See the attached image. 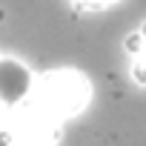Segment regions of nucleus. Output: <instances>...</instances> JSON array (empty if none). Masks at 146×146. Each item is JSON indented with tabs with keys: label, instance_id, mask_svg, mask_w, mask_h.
<instances>
[{
	"label": "nucleus",
	"instance_id": "nucleus-5",
	"mask_svg": "<svg viewBox=\"0 0 146 146\" xmlns=\"http://www.w3.org/2000/svg\"><path fill=\"white\" fill-rule=\"evenodd\" d=\"M78 12H103V9H112L117 6L120 0H69Z\"/></svg>",
	"mask_w": 146,
	"mask_h": 146
},
{
	"label": "nucleus",
	"instance_id": "nucleus-4",
	"mask_svg": "<svg viewBox=\"0 0 146 146\" xmlns=\"http://www.w3.org/2000/svg\"><path fill=\"white\" fill-rule=\"evenodd\" d=\"M123 49L129 54V75H132V80L146 86V20L123 40Z\"/></svg>",
	"mask_w": 146,
	"mask_h": 146
},
{
	"label": "nucleus",
	"instance_id": "nucleus-2",
	"mask_svg": "<svg viewBox=\"0 0 146 146\" xmlns=\"http://www.w3.org/2000/svg\"><path fill=\"white\" fill-rule=\"evenodd\" d=\"M60 120L32 103L15 112L12 123L0 129V146H54L60 140Z\"/></svg>",
	"mask_w": 146,
	"mask_h": 146
},
{
	"label": "nucleus",
	"instance_id": "nucleus-3",
	"mask_svg": "<svg viewBox=\"0 0 146 146\" xmlns=\"http://www.w3.org/2000/svg\"><path fill=\"white\" fill-rule=\"evenodd\" d=\"M35 72L17 57H0V109L15 115L35 95Z\"/></svg>",
	"mask_w": 146,
	"mask_h": 146
},
{
	"label": "nucleus",
	"instance_id": "nucleus-1",
	"mask_svg": "<svg viewBox=\"0 0 146 146\" xmlns=\"http://www.w3.org/2000/svg\"><path fill=\"white\" fill-rule=\"evenodd\" d=\"M35 92H37L35 106L43 109L49 117H54L60 123L80 115L89 106V98H92V86H89L86 75H80L78 69L46 72L40 78V83L35 86Z\"/></svg>",
	"mask_w": 146,
	"mask_h": 146
}]
</instances>
